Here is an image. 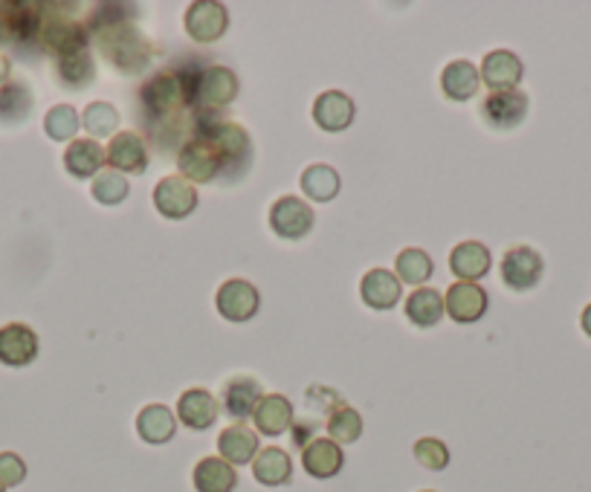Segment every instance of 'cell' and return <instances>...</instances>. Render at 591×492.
Listing matches in <instances>:
<instances>
[{
	"mask_svg": "<svg viewBox=\"0 0 591 492\" xmlns=\"http://www.w3.org/2000/svg\"><path fill=\"white\" fill-rule=\"evenodd\" d=\"M253 476L264 487H285L293 476V461L279 446H267V449H258L256 461H253Z\"/></svg>",
	"mask_w": 591,
	"mask_h": 492,
	"instance_id": "obj_28",
	"label": "cell"
},
{
	"mask_svg": "<svg viewBox=\"0 0 591 492\" xmlns=\"http://www.w3.org/2000/svg\"><path fill=\"white\" fill-rule=\"evenodd\" d=\"M299 186H302L304 198L316 200V203H328L339 194V175H336V168L325 166V163H313L302 171Z\"/></svg>",
	"mask_w": 591,
	"mask_h": 492,
	"instance_id": "obj_31",
	"label": "cell"
},
{
	"mask_svg": "<svg viewBox=\"0 0 591 492\" xmlns=\"http://www.w3.org/2000/svg\"><path fill=\"white\" fill-rule=\"evenodd\" d=\"M215 308L226 322H249L261 308V295L256 284H249L244 278H230L218 287Z\"/></svg>",
	"mask_w": 591,
	"mask_h": 492,
	"instance_id": "obj_8",
	"label": "cell"
},
{
	"mask_svg": "<svg viewBox=\"0 0 591 492\" xmlns=\"http://www.w3.org/2000/svg\"><path fill=\"white\" fill-rule=\"evenodd\" d=\"M177 168H180V177L194 186V183H212V180L224 171L226 163L224 157H221V152L209 143L207 136L194 134L192 139L180 148V154H177Z\"/></svg>",
	"mask_w": 591,
	"mask_h": 492,
	"instance_id": "obj_2",
	"label": "cell"
},
{
	"mask_svg": "<svg viewBox=\"0 0 591 492\" xmlns=\"http://www.w3.org/2000/svg\"><path fill=\"white\" fill-rule=\"evenodd\" d=\"M38 41L47 53L65 58L88 49V30L79 21H73L70 15H41Z\"/></svg>",
	"mask_w": 591,
	"mask_h": 492,
	"instance_id": "obj_3",
	"label": "cell"
},
{
	"mask_svg": "<svg viewBox=\"0 0 591 492\" xmlns=\"http://www.w3.org/2000/svg\"><path fill=\"white\" fill-rule=\"evenodd\" d=\"M264 391L258 385V380L253 377H235L224 385L221 391V403H224V412L232 414L235 421H247L256 412V405L261 403Z\"/></svg>",
	"mask_w": 591,
	"mask_h": 492,
	"instance_id": "obj_23",
	"label": "cell"
},
{
	"mask_svg": "<svg viewBox=\"0 0 591 492\" xmlns=\"http://www.w3.org/2000/svg\"><path fill=\"white\" fill-rule=\"evenodd\" d=\"M38 357V334L30 325L12 322L0 327V362L9 368H24Z\"/></svg>",
	"mask_w": 591,
	"mask_h": 492,
	"instance_id": "obj_14",
	"label": "cell"
},
{
	"mask_svg": "<svg viewBox=\"0 0 591 492\" xmlns=\"http://www.w3.org/2000/svg\"><path fill=\"white\" fill-rule=\"evenodd\" d=\"M522 72H525V67H522L516 53H511V49H493L481 62L479 76L490 88V93H493V90H516V85L522 81Z\"/></svg>",
	"mask_w": 591,
	"mask_h": 492,
	"instance_id": "obj_16",
	"label": "cell"
},
{
	"mask_svg": "<svg viewBox=\"0 0 591 492\" xmlns=\"http://www.w3.org/2000/svg\"><path fill=\"white\" fill-rule=\"evenodd\" d=\"M218 412H221L218 400L207 389H189L177 400V417H180L186 429L192 432H203L209 426H215Z\"/></svg>",
	"mask_w": 591,
	"mask_h": 492,
	"instance_id": "obj_19",
	"label": "cell"
},
{
	"mask_svg": "<svg viewBox=\"0 0 591 492\" xmlns=\"http://www.w3.org/2000/svg\"><path fill=\"white\" fill-rule=\"evenodd\" d=\"M235 96H238V76L230 67H221V64L207 67L192 85V102L198 108L218 111V108H226V104L235 102Z\"/></svg>",
	"mask_w": 591,
	"mask_h": 492,
	"instance_id": "obj_4",
	"label": "cell"
},
{
	"mask_svg": "<svg viewBox=\"0 0 591 492\" xmlns=\"http://www.w3.org/2000/svg\"><path fill=\"white\" fill-rule=\"evenodd\" d=\"M93 200H99L102 206H120L122 200H129L131 194V183L129 177L113 171V168H102L97 177H93Z\"/></svg>",
	"mask_w": 591,
	"mask_h": 492,
	"instance_id": "obj_34",
	"label": "cell"
},
{
	"mask_svg": "<svg viewBox=\"0 0 591 492\" xmlns=\"http://www.w3.org/2000/svg\"><path fill=\"white\" fill-rule=\"evenodd\" d=\"M200 136H207L209 143L221 152L226 168H230L232 163H241V166H244L249 159V152H253L247 131L235 125V122H209V125L200 127Z\"/></svg>",
	"mask_w": 591,
	"mask_h": 492,
	"instance_id": "obj_15",
	"label": "cell"
},
{
	"mask_svg": "<svg viewBox=\"0 0 591 492\" xmlns=\"http://www.w3.org/2000/svg\"><path fill=\"white\" fill-rule=\"evenodd\" d=\"M253 423H256L258 435H285L293 426V403L285 394H264L253 412Z\"/></svg>",
	"mask_w": 591,
	"mask_h": 492,
	"instance_id": "obj_21",
	"label": "cell"
},
{
	"mask_svg": "<svg viewBox=\"0 0 591 492\" xmlns=\"http://www.w3.org/2000/svg\"><path fill=\"white\" fill-rule=\"evenodd\" d=\"M415 461L430 472H441L449 467V449L438 437H421L415 444Z\"/></svg>",
	"mask_w": 591,
	"mask_h": 492,
	"instance_id": "obj_39",
	"label": "cell"
},
{
	"mask_svg": "<svg viewBox=\"0 0 591 492\" xmlns=\"http://www.w3.org/2000/svg\"><path fill=\"white\" fill-rule=\"evenodd\" d=\"M580 325H583L586 336H591V304H586L583 316H580Z\"/></svg>",
	"mask_w": 591,
	"mask_h": 492,
	"instance_id": "obj_43",
	"label": "cell"
},
{
	"mask_svg": "<svg viewBox=\"0 0 591 492\" xmlns=\"http://www.w3.org/2000/svg\"><path fill=\"white\" fill-rule=\"evenodd\" d=\"M432 270H435V267H432L430 253L417 249V246L403 249V253L398 255V261H394V276H398L400 284L409 287H424L432 278Z\"/></svg>",
	"mask_w": 591,
	"mask_h": 492,
	"instance_id": "obj_32",
	"label": "cell"
},
{
	"mask_svg": "<svg viewBox=\"0 0 591 492\" xmlns=\"http://www.w3.org/2000/svg\"><path fill=\"white\" fill-rule=\"evenodd\" d=\"M325 429H328V437L334 444L345 446L354 444V440H360L363 435V417L357 409L345 403H336L328 414V423H325Z\"/></svg>",
	"mask_w": 591,
	"mask_h": 492,
	"instance_id": "obj_33",
	"label": "cell"
},
{
	"mask_svg": "<svg viewBox=\"0 0 591 492\" xmlns=\"http://www.w3.org/2000/svg\"><path fill=\"white\" fill-rule=\"evenodd\" d=\"M79 113L70 104H56L49 108L47 116H44V131L53 143H73L76 139V131H79Z\"/></svg>",
	"mask_w": 591,
	"mask_h": 492,
	"instance_id": "obj_38",
	"label": "cell"
},
{
	"mask_svg": "<svg viewBox=\"0 0 591 492\" xmlns=\"http://www.w3.org/2000/svg\"><path fill=\"white\" fill-rule=\"evenodd\" d=\"M26 478V463L21 455L15 452H0V481H3V487H18L24 484Z\"/></svg>",
	"mask_w": 591,
	"mask_h": 492,
	"instance_id": "obj_40",
	"label": "cell"
},
{
	"mask_svg": "<svg viewBox=\"0 0 591 492\" xmlns=\"http://www.w3.org/2000/svg\"><path fill=\"white\" fill-rule=\"evenodd\" d=\"M104 163L120 175H143L148 166L145 139L134 131H120L116 136H111V143L104 148Z\"/></svg>",
	"mask_w": 591,
	"mask_h": 492,
	"instance_id": "obj_13",
	"label": "cell"
},
{
	"mask_svg": "<svg viewBox=\"0 0 591 492\" xmlns=\"http://www.w3.org/2000/svg\"><path fill=\"white\" fill-rule=\"evenodd\" d=\"M345 463L343 446L334 444L331 437H313L311 444L302 446V467L311 478H334Z\"/></svg>",
	"mask_w": 591,
	"mask_h": 492,
	"instance_id": "obj_17",
	"label": "cell"
},
{
	"mask_svg": "<svg viewBox=\"0 0 591 492\" xmlns=\"http://www.w3.org/2000/svg\"><path fill=\"white\" fill-rule=\"evenodd\" d=\"M81 125L90 136H116V127H120V111L113 108L111 102H90L81 113Z\"/></svg>",
	"mask_w": 591,
	"mask_h": 492,
	"instance_id": "obj_37",
	"label": "cell"
},
{
	"mask_svg": "<svg viewBox=\"0 0 591 492\" xmlns=\"http://www.w3.org/2000/svg\"><path fill=\"white\" fill-rule=\"evenodd\" d=\"M316 215L313 209L304 203L302 198H293V194H285L272 203L270 209V230L279 235V238L299 241L304 238L308 232L313 230Z\"/></svg>",
	"mask_w": 591,
	"mask_h": 492,
	"instance_id": "obj_9",
	"label": "cell"
},
{
	"mask_svg": "<svg viewBox=\"0 0 591 492\" xmlns=\"http://www.w3.org/2000/svg\"><path fill=\"white\" fill-rule=\"evenodd\" d=\"M175 432H177V417L168 405L152 403L136 414V435L143 437L145 444L152 446L168 444V440L175 437Z\"/></svg>",
	"mask_w": 591,
	"mask_h": 492,
	"instance_id": "obj_25",
	"label": "cell"
},
{
	"mask_svg": "<svg viewBox=\"0 0 591 492\" xmlns=\"http://www.w3.org/2000/svg\"><path fill=\"white\" fill-rule=\"evenodd\" d=\"M313 122L328 131V134H339L354 122V102L352 96H345L343 90H325L316 96L313 102Z\"/></svg>",
	"mask_w": 591,
	"mask_h": 492,
	"instance_id": "obj_18",
	"label": "cell"
},
{
	"mask_svg": "<svg viewBox=\"0 0 591 492\" xmlns=\"http://www.w3.org/2000/svg\"><path fill=\"white\" fill-rule=\"evenodd\" d=\"M545 272L543 255L531 249V246H511L502 255V281L504 287H511L513 293H527L539 284V278Z\"/></svg>",
	"mask_w": 591,
	"mask_h": 492,
	"instance_id": "obj_5",
	"label": "cell"
},
{
	"mask_svg": "<svg viewBox=\"0 0 591 492\" xmlns=\"http://www.w3.org/2000/svg\"><path fill=\"white\" fill-rule=\"evenodd\" d=\"M9 70H12V67H9V58H7V56H0V88H3V85H7Z\"/></svg>",
	"mask_w": 591,
	"mask_h": 492,
	"instance_id": "obj_42",
	"label": "cell"
},
{
	"mask_svg": "<svg viewBox=\"0 0 591 492\" xmlns=\"http://www.w3.org/2000/svg\"><path fill=\"white\" fill-rule=\"evenodd\" d=\"M479 67L467 62V58L449 62L447 67H444V72H441V90H444V96L453 99V102H467V99H472V96L479 93Z\"/></svg>",
	"mask_w": 591,
	"mask_h": 492,
	"instance_id": "obj_24",
	"label": "cell"
},
{
	"mask_svg": "<svg viewBox=\"0 0 591 492\" xmlns=\"http://www.w3.org/2000/svg\"><path fill=\"white\" fill-rule=\"evenodd\" d=\"M154 206L168 221H183L198 209V189L180 175L163 177L154 189Z\"/></svg>",
	"mask_w": 591,
	"mask_h": 492,
	"instance_id": "obj_10",
	"label": "cell"
},
{
	"mask_svg": "<svg viewBox=\"0 0 591 492\" xmlns=\"http://www.w3.org/2000/svg\"><path fill=\"white\" fill-rule=\"evenodd\" d=\"M0 492H7V487H3V481H0Z\"/></svg>",
	"mask_w": 591,
	"mask_h": 492,
	"instance_id": "obj_44",
	"label": "cell"
},
{
	"mask_svg": "<svg viewBox=\"0 0 591 492\" xmlns=\"http://www.w3.org/2000/svg\"><path fill=\"white\" fill-rule=\"evenodd\" d=\"M140 99L152 113H175L192 102V85L177 79L175 72H160L143 85Z\"/></svg>",
	"mask_w": 591,
	"mask_h": 492,
	"instance_id": "obj_7",
	"label": "cell"
},
{
	"mask_svg": "<svg viewBox=\"0 0 591 492\" xmlns=\"http://www.w3.org/2000/svg\"><path fill=\"white\" fill-rule=\"evenodd\" d=\"M218 452L232 467H244V463L256 461L258 455V432L244 426V423H235V426H226L221 435H218Z\"/></svg>",
	"mask_w": 591,
	"mask_h": 492,
	"instance_id": "obj_22",
	"label": "cell"
},
{
	"mask_svg": "<svg viewBox=\"0 0 591 492\" xmlns=\"http://www.w3.org/2000/svg\"><path fill=\"white\" fill-rule=\"evenodd\" d=\"M104 166V148L97 139H73L65 152V168L76 180L97 177Z\"/></svg>",
	"mask_w": 591,
	"mask_h": 492,
	"instance_id": "obj_27",
	"label": "cell"
},
{
	"mask_svg": "<svg viewBox=\"0 0 591 492\" xmlns=\"http://www.w3.org/2000/svg\"><path fill=\"white\" fill-rule=\"evenodd\" d=\"M444 295L432 287H417L406 299V318L415 327H435L444 318Z\"/></svg>",
	"mask_w": 591,
	"mask_h": 492,
	"instance_id": "obj_29",
	"label": "cell"
},
{
	"mask_svg": "<svg viewBox=\"0 0 591 492\" xmlns=\"http://www.w3.org/2000/svg\"><path fill=\"white\" fill-rule=\"evenodd\" d=\"M444 310L447 316L458 325H470V322H479L484 313H488V290L479 287L476 281H456L444 293Z\"/></svg>",
	"mask_w": 591,
	"mask_h": 492,
	"instance_id": "obj_12",
	"label": "cell"
},
{
	"mask_svg": "<svg viewBox=\"0 0 591 492\" xmlns=\"http://www.w3.org/2000/svg\"><path fill=\"white\" fill-rule=\"evenodd\" d=\"M183 26L189 32V38L198 44H215L218 38H224L226 26H230V9L218 0H194L192 7L186 9Z\"/></svg>",
	"mask_w": 591,
	"mask_h": 492,
	"instance_id": "obj_6",
	"label": "cell"
},
{
	"mask_svg": "<svg viewBox=\"0 0 591 492\" xmlns=\"http://www.w3.org/2000/svg\"><path fill=\"white\" fill-rule=\"evenodd\" d=\"M400 293H403V284L398 281L392 270H368L360 281V299L371 310H392L400 302Z\"/></svg>",
	"mask_w": 591,
	"mask_h": 492,
	"instance_id": "obj_20",
	"label": "cell"
},
{
	"mask_svg": "<svg viewBox=\"0 0 591 492\" xmlns=\"http://www.w3.org/2000/svg\"><path fill=\"white\" fill-rule=\"evenodd\" d=\"M99 47H102V56L122 72H140L152 62V47L129 24H116L102 30Z\"/></svg>",
	"mask_w": 591,
	"mask_h": 492,
	"instance_id": "obj_1",
	"label": "cell"
},
{
	"mask_svg": "<svg viewBox=\"0 0 591 492\" xmlns=\"http://www.w3.org/2000/svg\"><path fill=\"white\" fill-rule=\"evenodd\" d=\"M192 481L198 492H232L238 487L235 467L226 463L224 458H203V461H198Z\"/></svg>",
	"mask_w": 591,
	"mask_h": 492,
	"instance_id": "obj_30",
	"label": "cell"
},
{
	"mask_svg": "<svg viewBox=\"0 0 591 492\" xmlns=\"http://www.w3.org/2000/svg\"><path fill=\"white\" fill-rule=\"evenodd\" d=\"M481 116L495 131H513L527 116V96L522 90H493L481 102Z\"/></svg>",
	"mask_w": 591,
	"mask_h": 492,
	"instance_id": "obj_11",
	"label": "cell"
},
{
	"mask_svg": "<svg viewBox=\"0 0 591 492\" xmlns=\"http://www.w3.org/2000/svg\"><path fill=\"white\" fill-rule=\"evenodd\" d=\"M490 249L479 241H464L449 253V270L456 272L458 281H476L490 272Z\"/></svg>",
	"mask_w": 591,
	"mask_h": 492,
	"instance_id": "obj_26",
	"label": "cell"
},
{
	"mask_svg": "<svg viewBox=\"0 0 591 492\" xmlns=\"http://www.w3.org/2000/svg\"><path fill=\"white\" fill-rule=\"evenodd\" d=\"M33 111V93L26 90V85L12 81L0 88V122H24Z\"/></svg>",
	"mask_w": 591,
	"mask_h": 492,
	"instance_id": "obj_35",
	"label": "cell"
},
{
	"mask_svg": "<svg viewBox=\"0 0 591 492\" xmlns=\"http://www.w3.org/2000/svg\"><path fill=\"white\" fill-rule=\"evenodd\" d=\"M424 492H432V490H424Z\"/></svg>",
	"mask_w": 591,
	"mask_h": 492,
	"instance_id": "obj_45",
	"label": "cell"
},
{
	"mask_svg": "<svg viewBox=\"0 0 591 492\" xmlns=\"http://www.w3.org/2000/svg\"><path fill=\"white\" fill-rule=\"evenodd\" d=\"M18 26V3H0V44L15 41Z\"/></svg>",
	"mask_w": 591,
	"mask_h": 492,
	"instance_id": "obj_41",
	"label": "cell"
},
{
	"mask_svg": "<svg viewBox=\"0 0 591 492\" xmlns=\"http://www.w3.org/2000/svg\"><path fill=\"white\" fill-rule=\"evenodd\" d=\"M56 70H58V79L65 81L67 88H73V90L85 88V85L93 81V76H97V67H93V58H90L88 49L58 58Z\"/></svg>",
	"mask_w": 591,
	"mask_h": 492,
	"instance_id": "obj_36",
	"label": "cell"
}]
</instances>
